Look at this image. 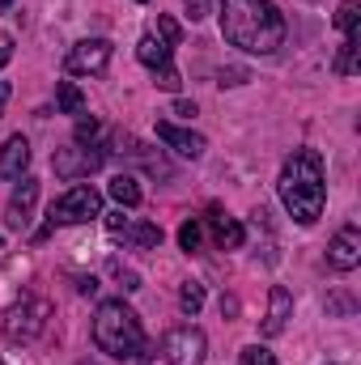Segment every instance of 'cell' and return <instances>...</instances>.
<instances>
[{"label": "cell", "instance_id": "cell-33", "mask_svg": "<svg viewBox=\"0 0 361 365\" xmlns=\"http://www.w3.org/2000/svg\"><path fill=\"white\" fill-rule=\"evenodd\" d=\"M4 9H13V0H0V13H4Z\"/></svg>", "mask_w": 361, "mask_h": 365}, {"label": "cell", "instance_id": "cell-3", "mask_svg": "<svg viewBox=\"0 0 361 365\" xmlns=\"http://www.w3.org/2000/svg\"><path fill=\"white\" fill-rule=\"evenodd\" d=\"M93 344L111 361H128V365L149 361V353H153V344H149L136 310L123 297H111V302L98 306V314H93Z\"/></svg>", "mask_w": 361, "mask_h": 365}, {"label": "cell", "instance_id": "cell-2", "mask_svg": "<svg viewBox=\"0 0 361 365\" xmlns=\"http://www.w3.org/2000/svg\"><path fill=\"white\" fill-rule=\"evenodd\" d=\"M280 204L289 208V217L298 225H315L323 217V200H327V179H323V158L315 149H293L280 166Z\"/></svg>", "mask_w": 361, "mask_h": 365}, {"label": "cell", "instance_id": "cell-23", "mask_svg": "<svg viewBox=\"0 0 361 365\" xmlns=\"http://www.w3.org/2000/svg\"><path fill=\"white\" fill-rule=\"evenodd\" d=\"M357 17H361L357 0H340V9H336V26H340V34H353V30H357Z\"/></svg>", "mask_w": 361, "mask_h": 365}, {"label": "cell", "instance_id": "cell-16", "mask_svg": "<svg viewBox=\"0 0 361 365\" xmlns=\"http://www.w3.org/2000/svg\"><path fill=\"white\" fill-rule=\"evenodd\" d=\"M115 234H119L128 247H141V251H153V247H162V230H158L153 221H132V217H128V221H123Z\"/></svg>", "mask_w": 361, "mask_h": 365}, {"label": "cell", "instance_id": "cell-7", "mask_svg": "<svg viewBox=\"0 0 361 365\" xmlns=\"http://www.w3.org/2000/svg\"><path fill=\"white\" fill-rule=\"evenodd\" d=\"M102 162H106V149L102 145H81V140H68L64 149L51 153V170L60 179H90Z\"/></svg>", "mask_w": 361, "mask_h": 365}, {"label": "cell", "instance_id": "cell-24", "mask_svg": "<svg viewBox=\"0 0 361 365\" xmlns=\"http://www.w3.org/2000/svg\"><path fill=\"white\" fill-rule=\"evenodd\" d=\"M238 365H276V357H272L264 344H247V349L238 353Z\"/></svg>", "mask_w": 361, "mask_h": 365}, {"label": "cell", "instance_id": "cell-11", "mask_svg": "<svg viewBox=\"0 0 361 365\" xmlns=\"http://www.w3.org/2000/svg\"><path fill=\"white\" fill-rule=\"evenodd\" d=\"M34 204H39V179L21 175V179H17V187H13V195H9V208H4V225L21 234V230L30 225V217H34Z\"/></svg>", "mask_w": 361, "mask_h": 365}, {"label": "cell", "instance_id": "cell-12", "mask_svg": "<svg viewBox=\"0 0 361 365\" xmlns=\"http://www.w3.org/2000/svg\"><path fill=\"white\" fill-rule=\"evenodd\" d=\"M327 264L336 268V272H353L361 264V230L357 225H345L336 238H332V247H327Z\"/></svg>", "mask_w": 361, "mask_h": 365}, {"label": "cell", "instance_id": "cell-15", "mask_svg": "<svg viewBox=\"0 0 361 365\" xmlns=\"http://www.w3.org/2000/svg\"><path fill=\"white\" fill-rule=\"evenodd\" d=\"M26 166H30V140L17 132L0 145V179H21Z\"/></svg>", "mask_w": 361, "mask_h": 365}, {"label": "cell", "instance_id": "cell-1", "mask_svg": "<svg viewBox=\"0 0 361 365\" xmlns=\"http://www.w3.org/2000/svg\"><path fill=\"white\" fill-rule=\"evenodd\" d=\"M289 26L272 0H221V38L238 51L272 56L285 43Z\"/></svg>", "mask_w": 361, "mask_h": 365}, {"label": "cell", "instance_id": "cell-32", "mask_svg": "<svg viewBox=\"0 0 361 365\" xmlns=\"http://www.w3.org/2000/svg\"><path fill=\"white\" fill-rule=\"evenodd\" d=\"M9 47H13V43H9V38H4V43H0V64H4V60H9V56H13V51H9Z\"/></svg>", "mask_w": 361, "mask_h": 365}, {"label": "cell", "instance_id": "cell-6", "mask_svg": "<svg viewBox=\"0 0 361 365\" xmlns=\"http://www.w3.org/2000/svg\"><path fill=\"white\" fill-rule=\"evenodd\" d=\"M179 21L175 17H158V30H145L141 34V43H136V60L149 68V73H162V68H175L171 60H175V43H179Z\"/></svg>", "mask_w": 361, "mask_h": 365}, {"label": "cell", "instance_id": "cell-5", "mask_svg": "<svg viewBox=\"0 0 361 365\" xmlns=\"http://www.w3.org/2000/svg\"><path fill=\"white\" fill-rule=\"evenodd\" d=\"M93 217H102V195L93 191L90 182H77V187H68L56 204H51V212H47V225L34 234V242H43L56 225H86Z\"/></svg>", "mask_w": 361, "mask_h": 365}, {"label": "cell", "instance_id": "cell-4", "mask_svg": "<svg viewBox=\"0 0 361 365\" xmlns=\"http://www.w3.org/2000/svg\"><path fill=\"white\" fill-rule=\"evenodd\" d=\"M47 319H51V302L39 293H21L4 310V340L9 344H34L47 331Z\"/></svg>", "mask_w": 361, "mask_h": 365}, {"label": "cell", "instance_id": "cell-17", "mask_svg": "<svg viewBox=\"0 0 361 365\" xmlns=\"http://www.w3.org/2000/svg\"><path fill=\"white\" fill-rule=\"evenodd\" d=\"M106 191H111V200L119 208H136L141 204V182L132 179V175H115V179L106 182Z\"/></svg>", "mask_w": 361, "mask_h": 365}, {"label": "cell", "instance_id": "cell-34", "mask_svg": "<svg viewBox=\"0 0 361 365\" xmlns=\"http://www.w3.org/2000/svg\"><path fill=\"white\" fill-rule=\"evenodd\" d=\"M136 4H149V0H136Z\"/></svg>", "mask_w": 361, "mask_h": 365}, {"label": "cell", "instance_id": "cell-8", "mask_svg": "<svg viewBox=\"0 0 361 365\" xmlns=\"http://www.w3.org/2000/svg\"><path fill=\"white\" fill-rule=\"evenodd\" d=\"M204 353H208V340L200 327H175L162 336V357L171 365H204Z\"/></svg>", "mask_w": 361, "mask_h": 365}, {"label": "cell", "instance_id": "cell-27", "mask_svg": "<svg viewBox=\"0 0 361 365\" xmlns=\"http://www.w3.org/2000/svg\"><path fill=\"white\" fill-rule=\"evenodd\" d=\"M243 81H247L243 68H221V81H217V86H243Z\"/></svg>", "mask_w": 361, "mask_h": 365}, {"label": "cell", "instance_id": "cell-9", "mask_svg": "<svg viewBox=\"0 0 361 365\" xmlns=\"http://www.w3.org/2000/svg\"><path fill=\"white\" fill-rule=\"evenodd\" d=\"M106 64H111V43H106V38H81V43H73L68 56H64V68H68L73 77H93V73H102Z\"/></svg>", "mask_w": 361, "mask_h": 365}, {"label": "cell", "instance_id": "cell-10", "mask_svg": "<svg viewBox=\"0 0 361 365\" xmlns=\"http://www.w3.org/2000/svg\"><path fill=\"white\" fill-rule=\"evenodd\" d=\"M200 225H208V234H213V247H217V251H238V247H243V238H247L243 221H234L221 204H208V208H204V217H200Z\"/></svg>", "mask_w": 361, "mask_h": 365}, {"label": "cell", "instance_id": "cell-22", "mask_svg": "<svg viewBox=\"0 0 361 365\" xmlns=\"http://www.w3.org/2000/svg\"><path fill=\"white\" fill-rule=\"evenodd\" d=\"M73 140H81V145H102V123L90 119V115H77V132H73Z\"/></svg>", "mask_w": 361, "mask_h": 365}, {"label": "cell", "instance_id": "cell-29", "mask_svg": "<svg viewBox=\"0 0 361 365\" xmlns=\"http://www.w3.org/2000/svg\"><path fill=\"white\" fill-rule=\"evenodd\" d=\"M77 289H81V293H98V280H93V276H81Z\"/></svg>", "mask_w": 361, "mask_h": 365}, {"label": "cell", "instance_id": "cell-26", "mask_svg": "<svg viewBox=\"0 0 361 365\" xmlns=\"http://www.w3.org/2000/svg\"><path fill=\"white\" fill-rule=\"evenodd\" d=\"M183 4H187V17L191 21H204L208 17V0H183Z\"/></svg>", "mask_w": 361, "mask_h": 365}, {"label": "cell", "instance_id": "cell-19", "mask_svg": "<svg viewBox=\"0 0 361 365\" xmlns=\"http://www.w3.org/2000/svg\"><path fill=\"white\" fill-rule=\"evenodd\" d=\"M56 106H60V115H86V93L73 81H60L56 86Z\"/></svg>", "mask_w": 361, "mask_h": 365}, {"label": "cell", "instance_id": "cell-31", "mask_svg": "<svg viewBox=\"0 0 361 365\" xmlns=\"http://www.w3.org/2000/svg\"><path fill=\"white\" fill-rule=\"evenodd\" d=\"M4 102H9V81H0V115H4Z\"/></svg>", "mask_w": 361, "mask_h": 365}, {"label": "cell", "instance_id": "cell-35", "mask_svg": "<svg viewBox=\"0 0 361 365\" xmlns=\"http://www.w3.org/2000/svg\"><path fill=\"white\" fill-rule=\"evenodd\" d=\"M0 365H4V361H0Z\"/></svg>", "mask_w": 361, "mask_h": 365}, {"label": "cell", "instance_id": "cell-25", "mask_svg": "<svg viewBox=\"0 0 361 365\" xmlns=\"http://www.w3.org/2000/svg\"><path fill=\"white\" fill-rule=\"evenodd\" d=\"M153 86H158V90H166V93H179L183 77L175 73V68H162V73H153Z\"/></svg>", "mask_w": 361, "mask_h": 365}, {"label": "cell", "instance_id": "cell-21", "mask_svg": "<svg viewBox=\"0 0 361 365\" xmlns=\"http://www.w3.org/2000/svg\"><path fill=\"white\" fill-rule=\"evenodd\" d=\"M179 247L187 251V255H195V251L204 247V225H200L195 217H191V221H183V225H179Z\"/></svg>", "mask_w": 361, "mask_h": 365}, {"label": "cell", "instance_id": "cell-30", "mask_svg": "<svg viewBox=\"0 0 361 365\" xmlns=\"http://www.w3.org/2000/svg\"><path fill=\"white\" fill-rule=\"evenodd\" d=\"M221 314H238V297H221Z\"/></svg>", "mask_w": 361, "mask_h": 365}, {"label": "cell", "instance_id": "cell-20", "mask_svg": "<svg viewBox=\"0 0 361 365\" xmlns=\"http://www.w3.org/2000/svg\"><path fill=\"white\" fill-rule=\"evenodd\" d=\"M179 306H183V314H200V306H204V284L200 280H183L179 284Z\"/></svg>", "mask_w": 361, "mask_h": 365}, {"label": "cell", "instance_id": "cell-28", "mask_svg": "<svg viewBox=\"0 0 361 365\" xmlns=\"http://www.w3.org/2000/svg\"><path fill=\"white\" fill-rule=\"evenodd\" d=\"M175 115H183V119H191V115H195V102H187V98H179V102H175Z\"/></svg>", "mask_w": 361, "mask_h": 365}, {"label": "cell", "instance_id": "cell-13", "mask_svg": "<svg viewBox=\"0 0 361 365\" xmlns=\"http://www.w3.org/2000/svg\"><path fill=\"white\" fill-rule=\"evenodd\" d=\"M289 319H293V293L280 289V284H272L268 289V319L260 323V331L272 340V336H280L289 327Z\"/></svg>", "mask_w": 361, "mask_h": 365}, {"label": "cell", "instance_id": "cell-14", "mask_svg": "<svg viewBox=\"0 0 361 365\" xmlns=\"http://www.w3.org/2000/svg\"><path fill=\"white\" fill-rule=\"evenodd\" d=\"M158 140L162 145H171L179 158H200L204 153V136H195V132H187V128H179V123H171V119H158Z\"/></svg>", "mask_w": 361, "mask_h": 365}, {"label": "cell", "instance_id": "cell-18", "mask_svg": "<svg viewBox=\"0 0 361 365\" xmlns=\"http://www.w3.org/2000/svg\"><path fill=\"white\" fill-rule=\"evenodd\" d=\"M357 51H361V34L353 30V34H345V43H340V56H336V77H353L357 73Z\"/></svg>", "mask_w": 361, "mask_h": 365}]
</instances>
